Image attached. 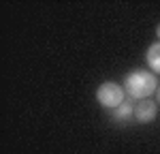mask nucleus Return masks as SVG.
I'll return each instance as SVG.
<instances>
[{"mask_svg": "<svg viewBox=\"0 0 160 154\" xmlns=\"http://www.w3.org/2000/svg\"><path fill=\"white\" fill-rule=\"evenodd\" d=\"M145 60H148L149 69L160 75V43H152L148 47V54H145Z\"/></svg>", "mask_w": 160, "mask_h": 154, "instance_id": "obj_4", "label": "nucleus"}, {"mask_svg": "<svg viewBox=\"0 0 160 154\" xmlns=\"http://www.w3.org/2000/svg\"><path fill=\"white\" fill-rule=\"evenodd\" d=\"M130 116H135V107H132L130 103H126V101L113 111V118H115V120H128Z\"/></svg>", "mask_w": 160, "mask_h": 154, "instance_id": "obj_5", "label": "nucleus"}, {"mask_svg": "<svg viewBox=\"0 0 160 154\" xmlns=\"http://www.w3.org/2000/svg\"><path fill=\"white\" fill-rule=\"evenodd\" d=\"M156 116H158V107H156V103L149 101V99L139 101V105L135 107V118H137L139 124H149V122H154Z\"/></svg>", "mask_w": 160, "mask_h": 154, "instance_id": "obj_3", "label": "nucleus"}, {"mask_svg": "<svg viewBox=\"0 0 160 154\" xmlns=\"http://www.w3.org/2000/svg\"><path fill=\"white\" fill-rule=\"evenodd\" d=\"M156 86H158V81H156V75L154 73H149V71H130L126 79H124V90H126V94L128 96H132V99H141V101H145L149 94H154L156 92Z\"/></svg>", "mask_w": 160, "mask_h": 154, "instance_id": "obj_1", "label": "nucleus"}, {"mask_svg": "<svg viewBox=\"0 0 160 154\" xmlns=\"http://www.w3.org/2000/svg\"><path fill=\"white\" fill-rule=\"evenodd\" d=\"M124 96H126V90L120 84H115V81H105L96 90V101L105 109H118L124 103Z\"/></svg>", "mask_w": 160, "mask_h": 154, "instance_id": "obj_2", "label": "nucleus"}, {"mask_svg": "<svg viewBox=\"0 0 160 154\" xmlns=\"http://www.w3.org/2000/svg\"><path fill=\"white\" fill-rule=\"evenodd\" d=\"M156 37H158V41H160V24L156 26Z\"/></svg>", "mask_w": 160, "mask_h": 154, "instance_id": "obj_6", "label": "nucleus"}, {"mask_svg": "<svg viewBox=\"0 0 160 154\" xmlns=\"http://www.w3.org/2000/svg\"><path fill=\"white\" fill-rule=\"evenodd\" d=\"M156 94H158V103H160V88H158V92H156Z\"/></svg>", "mask_w": 160, "mask_h": 154, "instance_id": "obj_7", "label": "nucleus"}]
</instances>
